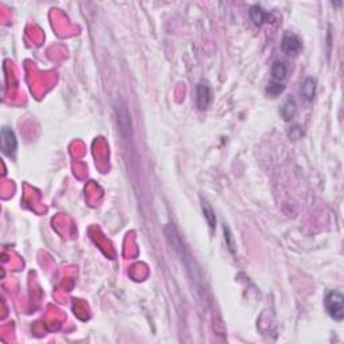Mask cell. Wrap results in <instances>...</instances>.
<instances>
[{"mask_svg": "<svg viewBox=\"0 0 344 344\" xmlns=\"http://www.w3.org/2000/svg\"><path fill=\"white\" fill-rule=\"evenodd\" d=\"M115 115L117 126L120 130L121 136L124 139H130L133 129H132V120H130V113L128 109V105L123 98H117L115 102Z\"/></svg>", "mask_w": 344, "mask_h": 344, "instance_id": "6da1fadb", "label": "cell"}, {"mask_svg": "<svg viewBox=\"0 0 344 344\" xmlns=\"http://www.w3.org/2000/svg\"><path fill=\"white\" fill-rule=\"evenodd\" d=\"M325 309L331 318L336 321H342L344 318V296L338 291H329L324 300Z\"/></svg>", "mask_w": 344, "mask_h": 344, "instance_id": "7a4b0ae2", "label": "cell"}, {"mask_svg": "<svg viewBox=\"0 0 344 344\" xmlns=\"http://www.w3.org/2000/svg\"><path fill=\"white\" fill-rule=\"evenodd\" d=\"M18 148V141H16V136L15 133L10 129L4 126L1 129V151L4 155H14Z\"/></svg>", "mask_w": 344, "mask_h": 344, "instance_id": "3957f363", "label": "cell"}, {"mask_svg": "<svg viewBox=\"0 0 344 344\" xmlns=\"http://www.w3.org/2000/svg\"><path fill=\"white\" fill-rule=\"evenodd\" d=\"M210 101H211V88L209 82L202 81L197 86V106L202 110L206 109L209 106Z\"/></svg>", "mask_w": 344, "mask_h": 344, "instance_id": "277c9868", "label": "cell"}, {"mask_svg": "<svg viewBox=\"0 0 344 344\" xmlns=\"http://www.w3.org/2000/svg\"><path fill=\"white\" fill-rule=\"evenodd\" d=\"M281 49L282 51H285L287 54H297L301 49V41L297 35H295L292 32H287L282 37Z\"/></svg>", "mask_w": 344, "mask_h": 344, "instance_id": "5b68a950", "label": "cell"}, {"mask_svg": "<svg viewBox=\"0 0 344 344\" xmlns=\"http://www.w3.org/2000/svg\"><path fill=\"white\" fill-rule=\"evenodd\" d=\"M250 19L256 26H261L262 23H273L274 16L265 12L260 5H253L250 8Z\"/></svg>", "mask_w": 344, "mask_h": 344, "instance_id": "8992f818", "label": "cell"}, {"mask_svg": "<svg viewBox=\"0 0 344 344\" xmlns=\"http://www.w3.org/2000/svg\"><path fill=\"white\" fill-rule=\"evenodd\" d=\"M280 115L285 121L292 120L295 115H296V102L293 98H288L284 104H282L281 109H280Z\"/></svg>", "mask_w": 344, "mask_h": 344, "instance_id": "52a82bcc", "label": "cell"}, {"mask_svg": "<svg viewBox=\"0 0 344 344\" xmlns=\"http://www.w3.org/2000/svg\"><path fill=\"white\" fill-rule=\"evenodd\" d=\"M315 90H316V82L313 78H307L304 81L301 86V94L307 101H312L315 97Z\"/></svg>", "mask_w": 344, "mask_h": 344, "instance_id": "ba28073f", "label": "cell"}, {"mask_svg": "<svg viewBox=\"0 0 344 344\" xmlns=\"http://www.w3.org/2000/svg\"><path fill=\"white\" fill-rule=\"evenodd\" d=\"M202 210H203V215L206 221H207L209 227L211 229V231H214L215 224H217V218H215V213L211 209V206L206 200H202Z\"/></svg>", "mask_w": 344, "mask_h": 344, "instance_id": "9c48e42d", "label": "cell"}, {"mask_svg": "<svg viewBox=\"0 0 344 344\" xmlns=\"http://www.w3.org/2000/svg\"><path fill=\"white\" fill-rule=\"evenodd\" d=\"M287 73H288V69L284 63L282 62L273 63V66H271V77H273L274 81H277V82L284 81L285 77H287Z\"/></svg>", "mask_w": 344, "mask_h": 344, "instance_id": "30bf717a", "label": "cell"}, {"mask_svg": "<svg viewBox=\"0 0 344 344\" xmlns=\"http://www.w3.org/2000/svg\"><path fill=\"white\" fill-rule=\"evenodd\" d=\"M282 90H284V85L277 82V81L270 82V84L268 85V88H266V92L270 94V96H278L280 93H282Z\"/></svg>", "mask_w": 344, "mask_h": 344, "instance_id": "8fae6325", "label": "cell"}, {"mask_svg": "<svg viewBox=\"0 0 344 344\" xmlns=\"http://www.w3.org/2000/svg\"><path fill=\"white\" fill-rule=\"evenodd\" d=\"M223 230H224V238L227 240V245H229V249L231 251L234 250V245H233V240H231V234H230V230H229V227H226V224H224V227H223Z\"/></svg>", "mask_w": 344, "mask_h": 344, "instance_id": "7c38bea8", "label": "cell"}]
</instances>
